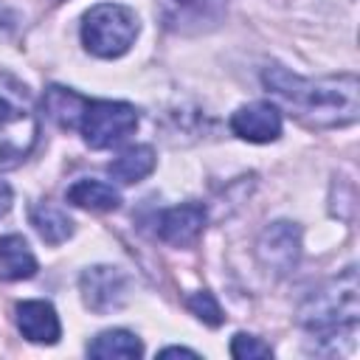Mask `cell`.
<instances>
[{"mask_svg":"<svg viewBox=\"0 0 360 360\" xmlns=\"http://www.w3.org/2000/svg\"><path fill=\"white\" fill-rule=\"evenodd\" d=\"M152 169H155V149L152 146H143V143L124 149L118 158H112L107 163V172L118 183H138L146 174H152Z\"/></svg>","mask_w":360,"mask_h":360,"instance_id":"obj_14","label":"cell"},{"mask_svg":"<svg viewBox=\"0 0 360 360\" xmlns=\"http://www.w3.org/2000/svg\"><path fill=\"white\" fill-rule=\"evenodd\" d=\"M357 270L346 267L338 278L326 281L321 290H315L304 307L298 309V321L309 340L315 343V352H340V340L354 346L357 335V315H360V301H357Z\"/></svg>","mask_w":360,"mask_h":360,"instance_id":"obj_2","label":"cell"},{"mask_svg":"<svg viewBox=\"0 0 360 360\" xmlns=\"http://www.w3.org/2000/svg\"><path fill=\"white\" fill-rule=\"evenodd\" d=\"M11 202H14V194H11V186L0 180V217H6V214H8V208H11Z\"/></svg>","mask_w":360,"mask_h":360,"instance_id":"obj_19","label":"cell"},{"mask_svg":"<svg viewBox=\"0 0 360 360\" xmlns=\"http://www.w3.org/2000/svg\"><path fill=\"white\" fill-rule=\"evenodd\" d=\"M68 202L79 208H90V211H115L121 205V194L104 180L84 177L68 188Z\"/></svg>","mask_w":360,"mask_h":360,"instance_id":"obj_12","label":"cell"},{"mask_svg":"<svg viewBox=\"0 0 360 360\" xmlns=\"http://www.w3.org/2000/svg\"><path fill=\"white\" fill-rule=\"evenodd\" d=\"M42 104H45L48 115H51L59 127H65V129H76V124H79V112H82V107H84V96L68 90V87L51 84V87L45 90Z\"/></svg>","mask_w":360,"mask_h":360,"instance_id":"obj_16","label":"cell"},{"mask_svg":"<svg viewBox=\"0 0 360 360\" xmlns=\"http://www.w3.org/2000/svg\"><path fill=\"white\" fill-rule=\"evenodd\" d=\"M79 292L87 309L104 315L112 309H121L129 295V278L121 267L112 264H96L87 267L79 278Z\"/></svg>","mask_w":360,"mask_h":360,"instance_id":"obj_6","label":"cell"},{"mask_svg":"<svg viewBox=\"0 0 360 360\" xmlns=\"http://www.w3.org/2000/svg\"><path fill=\"white\" fill-rule=\"evenodd\" d=\"M87 354L90 357H115V360H135L143 354V343L127 332V329H107L101 335H96L90 343H87Z\"/></svg>","mask_w":360,"mask_h":360,"instance_id":"obj_13","label":"cell"},{"mask_svg":"<svg viewBox=\"0 0 360 360\" xmlns=\"http://www.w3.org/2000/svg\"><path fill=\"white\" fill-rule=\"evenodd\" d=\"M160 357H197V352L183 349V346H169V349L160 352Z\"/></svg>","mask_w":360,"mask_h":360,"instance_id":"obj_20","label":"cell"},{"mask_svg":"<svg viewBox=\"0 0 360 360\" xmlns=\"http://www.w3.org/2000/svg\"><path fill=\"white\" fill-rule=\"evenodd\" d=\"M205 228V208L197 202H183V205H172L158 217V236L166 245L174 248H188L200 239Z\"/></svg>","mask_w":360,"mask_h":360,"instance_id":"obj_9","label":"cell"},{"mask_svg":"<svg viewBox=\"0 0 360 360\" xmlns=\"http://www.w3.org/2000/svg\"><path fill=\"white\" fill-rule=\"evenodd\" d=\"M231 132L250 143H270L281 135V112L270 101H253L231 115Z\"/></svg>","mask_w":360,"mask_h":360,"instance_id":"obj_8","label":"cell"},{"mask_svg":"<svg viewBox=\"0 0 360 360\" xmlns=\"http://www.w3.org/2000/svg\"><path fill=\"white\" fill-rule=\"evenodd\" d=\"M14 321H17V329L22 332L25 340L31 343H56L59 335H62V323H59V315L53 309L51 301H20L14 307Z\"/></svg>","mask_w":360,"mask_h":360,"instance_id":"obj_10","label":"cell"},{"mask_svg":"<svg viewBox=\"0 0 360 360\" xmlns=\"http://www.w3.org/2000/svg\"><path fill=\"white\" fill-rule=\"evenodd\" d=\"M186 307L191 309V315H197V318H200L202 323H208V326H219V323L225 321V315H222L217 298H214L208 290L188 295V298H186Z\"/></svg>","mask_w":360,"mask_h":360,"instance_id":"obj_17","label":"cell"},{"mask_svg":"<svg viewBox=\"0 0 360 360\" xmlns=\"http://www.w3.org/2000/svg\"><path fill=\"white\" fill-rule=\"evenodd\" d=\"M138 37V17L129 6L98 3L82 20V42L93 56L115 59L132 48Z\"/></svg>","mask_w":360,"mask_h":360,"instance_id":"obj_4","label":"cell"},{"mask_svg":"<svg viewBox=\"0 0 360 360\" xmlns=\"http://www.w3.org/2000/svg\"><path fill=\"white\" fill-rule=\"evenodd\" d=\"M37 273V256L20 233L0 236V281H20Z\"/></svg>","mask_w":360,"mask_h":360,"instance_id":"obj_11","label":"cell"},{"mask_svg":"<svg viewBox=\"0 0 360 360\" xmlns=\"http://www.w3.org/2000/svg\"><path fill=\"white\" fill-rule=\"evenodd\" d=\"M231 354H233L236 360H253V357H273V349H270L267 343H262L259 338L239 332V335H233V340H231Z\"/></svg>","mask_w":360,"mask_h":360,"instance_id":"obj_18","label":"cell"},{"mask_svg":"<svg viewBox=\"0 0 360 360\" xmlns=\"http://www.w3.org/2000/svg\"><path fill=\"white\" fill-rule=\"evenodd\" d=\"M256 256L264 270L287 276L301 259V228L287 219L267 225L256 242Z\"/></svg>","mask_w":360,"mask_h":360,"instance_id":"obj_7","label":"cell"},{"mask_svg":"<svg viewBox=\"0 0 360 360\" xmlns=\"http://www.w3.org/2000/svg\"><path fill=\"white\" fill-rule=\"evenodd\" d=\"M31 225L48 245H62L65 239L73 236V219L53 202H39L31 211Z\"/></svg>","mask_w":360,"mask_h":360,"instance_id":"obj_15","label":"cell"},{"mask_svg":"<svg viewBox=\"0 0 360 360\" xmlns=\"http://www.w3.org/2000/svg\"><path fill=\"white\" fill-rule=\"evenodd\" d=\"M39 124L25 87L0 76V172L20 166L37 146Z\"/></svg>","mask_w":360,"mask_h":360,"instance_id":"obj_3","label":"cell"},{"mask_svg":"<svg viewBox=\"0 0 360 360\" xmlns=\"http://www.w3.org/2000/svg\"><path fill=\"white\" fill-rule=\"evenodd\" d=\"M270 96H276L307 127H346L360 112V84L354 73L304 79L281 65H270L262 73Z\"/></svg>","mask_w":360,"mask_h":360,"instance_id":"obj_1","label":"cell"},{"mask_svg":"<svg viewBox=\"0 0 360 360\" xmlns=\"http://www.w3.org/2000/svg\"><path fill=\"white\" fill-rule=\"evenodd\" d=\"M135 127H138V110L127 101H110V98H93V101L84 98L76 124V129L82 132L90 149H110L121 143L127 135H132Z\"/></svg>","mask_w":360,"mask_h":360,"instance_id":"obj_5","label":"cell"}]
</instances>
